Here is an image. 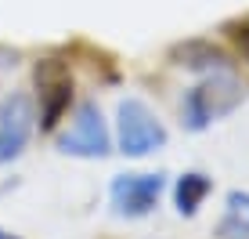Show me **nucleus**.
Returning <instances> with one entry per match:
<instances>
[{
  "label": "nucleus",
  "mask_w": 249,
  "mask_h": 239,
  "mask_svg": "<svg viewBox=\"0 0 249 239\" xmlns=\"http://www.w3.org/2000/svg\"><path fill=\"white\" fill-rule=\"evenodd\" d=\"M246 98L242 80H235L231 73H206L192 91H184L181 98V120L188 131H206L213 127L217 120L231 116Z\"/></svg>",
  "instance_id": "f257e3e1"
},
{
  "label": "nucleus",
  "mask_w": 249,
  "mask_h": 239,
  "mask_svg": "<svg viewBox=\"0 0 249 239\" xmlns=\"http://www.w3.org/2000/svg\"><path fill=\"white\" fill-rule=\"evenodd\" d=\"M170 134L156 109L141 98H123L116 109V149L130 159H144L152 152L166 149Z\"/></svg>",
  "instance_id": "f03ea898"
},
{
  "label": "nucleus",
  "mask_w": 249,
  "mask_h": 239,
  "mask_svg": "<svg viewBox=\"0 0 249 239\" xmlns=\"http://www.w3.org/2000/svg\"><path fill=\"white\" fill-rule=\"evenodd\" d=\"M33 83H36V127L40 131H54L65 120L69 105H72V73L62 58H40L33 65Z\"/></svg>",
  "instance_id": "7ed1b4c3"
},
{
  "label": "nucleus",
  "mask_w": 249,
  "mask_h": 239,
  "mask_svg": "<svg viewBox=\"0 0 249 239\" xmlns=\"http://www.w3.org/2000/svg\"><path fill=\"white\" fill-rule=\"evenodd\" d=\"M58 152L76 159H105L112 152V131L101 116L98 101H80L72 113V123L58 134Z\"/></svg>",
  "instance_id": "20e7f679"
},
{
  "label": "nucleus",
  "mask_w": 249,
  "mask_h": 239,
  "mask_svg": "<svg viewBox=\"0 0 249 239\" xmlns=\"http://www.w3.org/2000/svg\"><path fill=\"white\" fill-rule=\"evenodd\" d=\"M162 192H166V174H152V170H126V174H116L112 185H108V199H112L116 218H148L152 210L159 207Z\"/></svg>",
  "instance_id": "39448f33"
},
{
  "label": "nucleus",
  "mask_w": 249,
  "mask_h": 239,
  "mask_svg": "<svg viewBox=\"0 0 249 239\" xmlns=\"http://www.w3.org/2000/svg\"><path fill=\"white\" fill-rule=\"evenodd\" d=\"M33 131H36V109L33 98L15 91V95L0 98V167L15 163L25 152Z\"/></svg>",
  "instance_id": "423d86ee"
},
{
  "label": "nucleus",
  "mask_w": 249,
  "mask_h": 239,
  "mask_svg": "<svg viewBox=\"0 0 249 239\" xmlns=\"http://www.w3.org/2000/svg\"><path fill=\"white\" fill-rule=\"evenodd\" d=\"M174 58H177V65L195 69V73H231V58L220 47H213L210 40H188V44H177Z\"/></svg>",
  "instance_id": "0eeeda50"
},
{
  "label": "nucleus",
  "mask_w": 249,
  "mask_h": 239,
  "mask_svg": "<svg viewBox=\"0 0 249 239\" xmlns=\"http://www.w3.org/2000/svg\"><path fill=\"white\" fill-rule=\"evenodd\" d=\"M213 192V178L202 174V170H184L174 185V207L181 218H195L199 207L206 203V196Z\"/></svg>",
  "instance_id": "6e6552de"
},
{
  "label": "nucleus",
  "mask_w": 249,
  "mask_h": 239,
  "mask_svg": "<svg viewBox=\"0 0 249 239\" xmlns=\"http://www.w3.org/2000/svg\"><path fill=\"white\" fill-rule=\"evenodd\" d=\"M220 239H249V192L235 189L224 199V218L217 225Z\"/></svg>",
  "instance_id": "1a4fd4ad"
},
{
  "label": "nucleus",
  "mask_w": 249,
  "mask_h": 239,
  "mask_svg": "<svg viewBox=\"0 0 249 239\" xmlns=\"http://www.w3.org/2000/svg\"><path fill=\"white\" fill-rule=\"evenodd\" d=\"M228 29H231V40L238 44V51L249 58V19H246V22H231Z\"/></svg>",
  "instance_id": "9d476101"
},
{
  "label": "nucleus",
  "mask_w": 249,
  "mask_h": 239,
  "mask_svg": "<svg viewBox=\"0 0 249 239\" xmlns=\"http://www.w3.org/2000/svg\"><path fill=\"white\" fill-rule=\"evenodd\" d=\"M0 239H18L15 232H7V228H0Z\"/></svg>",
  "instance_id": "9b49d317"
}]
</instances>
